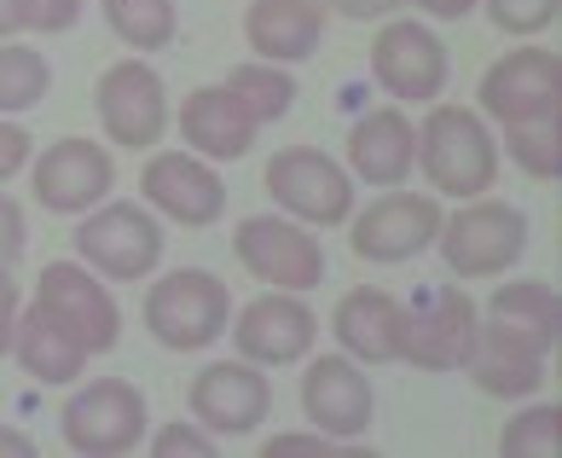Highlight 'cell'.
I'll return each mask as SVG.
<instances>
[{
	"label": "cell",
	"instance_id": "obj_6",
	"mask_svg": "<svg viewBox=\"0 0 562 458\" xmlns=\"http://www.w3.org/2000/svg\"><path fill=\"white\" fill-rule=\"evenodd\" d=\"M267 198L302 226H342L353 215V175L314 145H284L267 163Z\"/></svg>",
	"mask_w": 562,
	"mask_h": 458
},
{
	"label": "cell",
	"instance_id": "obj_31",
	"mask_svg": "<svg viewBox=\"0 0 562 458\" xmlns=\"http://www.w3.org/2000/svg\"><path fill=\"white\" fill-rule=\"evenodd\" d=\"M498 35H539L557 24L562 0H482Z\"/></svg>",
	"mask_w": 562,
	"mask_h": 458
},
{
	"label": "cell",
	"instance_id": "obj_34",
	"mask_svg": "<svg viewBox=\"0 0 562 458\" xmlns=\"http://www.w3.org/2000/svg\"><path fill=\"white\" fill-rule=\"evenodd\" d=\"M30 244V226H24V210H18V198L0 192V267H12L18 256H24Z\"/></svg>",
	"mask_w": 562,
	"mask_h": 458
},
{
	"label": "cell",
	"instance_id": "obj_5",
	"mask_svg": "<svg viewBox=\"0 0 562 458\" xmlns=\"http://www.w3.org/2000/svg\"><path fill=\"white\" fill-rule=\"evenodd\" d=\"M145 394L128 378H93L81 383L65 412H58V429H65V447L81 458H122L145 442Z\"/></svg>",
	"mask_w": 562,
	"mask_h": 458
},
{
	"label": "cell",
	"instance_id": "obj_21",
	"mask_svg": "<svg viewBox=\"0 0 562 458\" xmlns=\"http://www.w3.org/2000/svg\"><path fill=\"white\" fill-rule=\"evenodd\" d=\"M418 169V129L401 105L366 111L348 129V175L366 186H406Z\"/></svg>",
	"mask_w": 562,
	"mask_h": 458
},
{
	"label": "cell",
	"instance_id": "obj_4",
	"mask_svg": "<svg viewBox=\"0 0 562 458\" xmlns=\"http://www.w3.org/2000/svg\"><path fill=\"white\" fill-rule=\"evenodd\" d=\"M435 244H441L452 279H498L522 261L528 215L516 203H498V198H470L458 215L441 221Z\"/></svg>",
	"mask_w": 562,
	"mask_h": 458
},
{
	"label": "cell",
	"instance_id": "obj_41",
	"mask_svg": "<svg viewBox=\"0 0 562 458\" xmlns=\"http://www.w3.org/2000/svg\"><path fill=\"white\" fill-rule=\"evenodd\" d=\"M24 12H30V0H0V41H12L24 30Z\"/></svg>",
	"mask_w": 562,
	"mask_h": 458
},
{
	"label": "cell",
	"instance_id": "obj_11",
	"mask_svg": "<svg viewBox=\"0 0 562 458\" xmlns=\"http://www.w3.org/2000/svg\"><path fill=\"white\" fill-rule=\"evenodd\" d=\"M93 105H99L105 139L128 145V152H151L162 129H169V88H162V76L145 58H122V65L99 76Z\"/></svg>",
	"mask_w": 562,
	"mask_h": 458
},
{
	"label": "cell",
	"instance_id": "obj_7",
	"mask_svg": "<svg viewBox=\"0 0 562 458\" xmlns=\"http://www.w3.org/2000/svg\"><path fill=\"white\" fill-rule=\"evenodd\" d=\"M35 308L58 320L88 354H111L122 343V308L111 284L81 261H47L35 279Z\"/></svg>",
	"mask_w": 562,
	"mask_h": 458
},
{
	"label": "cell",
	"instance_id": "obj_23",
	"mask_svg": "<svg viewBox=\"0 0 562 458\" xmlns=\"http://www.w3.org/2000/svg\"><path fill=\"white\" fill-rule=\"evenodd\" d=\"M180 139L203 163H233L256 145V122L238 111V99L226 88H192L180 105Z\"/></svg>",
	"mask_w": 562,
	"mask_h": 458
},
{
	"label": "cell",
	"instance_id": "obj_16",
	"mask_svg": "<svg viewBox=\"0 0 562 458\" xmlns=\"http://www.w3.org/2000/svg\"><path fill=\"white\" fill-rule=\"evenodd\" d=\"M302 412L307 424L330 442H360L378 418V389L360 371V360L348 354H319L314 366L302 371Z\"/></svg>",
	"mask_w": 562,
	"mask_h": 458
},
{
	"label": "cell",
	"instance_id": "obj_14",
	"mask_svg": "<svg viewBox=\"0 0 562 458\" xmlns=\"http://www.w3.org/2000/svg\"><path fill=\"white\" fill-rule=\"evenodd\" d=\"M35 203L47 215H88L99 210V203L111 198V186H116V169H111V152L99 139H53L47 152L35 157Z\"/></svg>",
	"mask_w": 562,
	"mask_h": 458
},
{
	"label": "cell",
	"instance_id": "obj_13",
	"mask_svg": "<svg viewBox=\"0 0 562 458\" xmlns=\"http://www.w3.org/2000/svg\"><path fill=\"white\" fill-rule=\"evenodd\" d=\"M482 111L505 129L557 122L562 111V58L551 47H516L482 76Z\"/></svg>",
	"mask_w": 562,
	"mask_h": 458
},
{
	"label": "cell",
	"instance_id": "obj_12",
	"mask_svg": "<svg viewBox=\"0 0 562 458\" xmlns=\"http://www.w3.org/2000/svg\"><path fill=\"white\" fill-rule=\"evenodd\" d=\"M371 76L401 105H435L447 88V41L424 30L418 18H394L371 41Z\"/></svg>",
	"mask_w": 562,
	"mask_h": 458
},
{
	"label": "cell",
	"instance_id": "obj_19",
	"mask_svg": "<svg viewBox=\"0 0 562 458\" xmlns=\"http://www.w3.org/2000/svg\"><path fill=\"white\" fill-rule=\"evenodd\" d=\"M482 331L498 343H510V348H522V354H546L557 348L562 337V297L546 284V279H510V284H498L487 308H482Z\"/></svg>",
	"mask_w": 562,
	"mask_h": 458
},
{
	"label": "cell",
	"instance_id": "obj_30",
	"mask_svg": "<svg viewBox=\"0 0 562 458\" xmlns=\"http://www.w3.org/2000/svg\"><path fill=\"white\" fill-rule=\"evenodd\" d=\"M505 152L528 180H562V134L557 122H522V129H505Z\"/></svg>",
	"mask_w": 562,
	"mask_h": 458
},
{
	"label": "cell",
	"instance_id": "obj_10",
	"mask_svg": "<svg viewBox=\"0 0 562 458\" xmlns=\"http://www.w3.org/2000/svg\"><path fill=\"white\" fill-rule=\"evenodd\" d=\"M192 424H203L215 442H238V435H256L273 412V383L256 360H215L192 378Z\"/></svg>",
	"mask_w": 562,
	"mask_h": 458
},
{
	"label": "cell",
	"instance_id": "obj_22",
	"mask_svg": "<svg viewBox=\"0 0 562 458\" xmlns=\"http://www.w3.org/2000/svg\"><path fill=\"white\" fill-rule=\"evenodd\" d=\"M244 41L261 65H302L325 41V7L319 0H249Z\"/></svg>",
	"mask_w": 562,
	"mask_h": 458
},
{
	"label": "cell",
	"instance_id": "obj_8",
	"mask_svg": "<svg viewBox=\"0 0 562 458\" xmlns=\"http://www.w3.org/2000/svg\"><path fill=\"white\" fill-rule=\"evenodd\" d=\"M233 256L244 261L249 279H261L273 290H296V297H307L314 284H325L319 238L307 233L302 221H290V215H249V221H238Z\"/></svg>",
	"mask_w": 562,
	"mask_h": 458
},
{
	"label": "cell",
	"instance_id": "obj_20",
	"mask_svg": "<svg viewBox=\"0 0 562 458\" xmlns=\"http://www.w3.org/2000/svg\"><path fill=\"white\" fill-rule=\"evenodd\" d=\"M330 331H337L348 360L389 366V360H401V343H406V302L389 297L383 284H360V290H348V297L337 302Z\"/></svg>",
	"mask_w": 562,
	"mask_h": 458
},
{
	"label": "cell",
	"instance_id": "obj_15",
	"mask_svg": "<svg viewBox=\"0 0 562 458\" xmlns=\"http://www.w3.org/2000/svg\"><path fill=\"white\" fill-rule=\"evenodd\" d=\"M226 331H233L238 360H256V366H302L307 354H314V343H319V314L296 297V290H267V297L249 302Z\"/></svg>",
	"mask_w": 562,
	"mask_h": 458
},
{
	"label": "cell",
	"instance_id": "obj_2",
	"mask_svg": "<svg viewBox=\"0 0 562 458\" xmlns=\"http://www.w3.org/2000/svg\"><path fill=\"white\" fill-rule=\"evenodd\" d=\"M226 325H233V290L210 267H175L145 290V331L175 354H198L221 343Z\"/></svg>",
	"mask_w": 562,
	"mask_h": 458
},
{
	"label": "cell",
	"instance_id": "obj_28",
	"mask_svg": "<svg viewBox=\"0 0 562 458\" xmlns=\"http://www.w3.org/2000/svg\"><path fill=\"white\" fill-rule=\"evenodd\" d=\"M53 88V65L41 47H7L0 41V116L35 111Z\"/></svg>",
	"mask_w": 562,
	"mask_h": 458
},
{
	"label": "cell",
	"instance_id": "obj_39",
	"mask_svg": "<svg viewBox=\"0 0 562 458\" xmlns=\"http://www.w3.org/2000/svg\"><path fill=\"white\" fill-rule=\"evenodd\" d=\"M412 7H418L424 18H441V24H458V18H470L475 7H482V0H412Z\"/></svg>",
	"mask_w": 562,
	"mask_h": 458
},
{
	"label": "cell",
	"instance_id": "obj_25",
	"mask_svg": "<svg viewBox=\"0 0 562 458\" xmlns=\"http://www.w3.org/2000/svg\"><path fill=\"white\" fill-rule=\"evenodd\" d=\"M458 371H464L482 394H493V401H528V394L546 389V360L487 337L482 325H475V343H470V354H464V366H458Z\"/></svg>",
	"mask_w": 562,
	"mask_h": 458
},
{
	"label": "cell",
	"instance_id": "obj_35",
	"mask_svg": "<svg viewBox=\"0 0 562 458\" xmlns=\"http://www.w3.org/2000/svg\"><path fill=\"white\" fill-rule=\"evenodd\" d=\"M330 447V435L319 429H307V435H273V442H261V458H325Z\"/></svg>",
	"mask_w": 562,
	"mask_h": 458
},
{
	"label": "cell",
	"instance_id": "obj_27",
	"mask_svg": "<svg viewBox=\"0 0 562 458\" xmlns=\"http://www.w3.org/2000/svg\"><path fill=\"white\" fill-rule=\"evenodd\" d=\"M221 88L238 99V111L256 122V129L290 116V105H296V81H290V70L284 65H261V58H256V65H238Z\"/></svg>",
	"mask_w": 562,
	"mask_h": 458
},
{
	"label": "cell",
	"instance_id": "obj_26",
	"mask_svg": "<svg viewBox=\"0 0 562 458\" xmlns=\"http://www.w3.org/2000/svg\"><path fill=\"white\" fill-rule=\"evenodd\" d=\"M99 12H105L111 35L134 53H162V47H175V35H180L175 0H99Z\"/></svg>",
	"mask_w": 562,
	"mask_h": 458
},
{
	"label": "cell",
	"instance_id": "obj_9",
	"mask_svg": "<svg viewBox=\"0 0 562 458\" xmlns=\"http://www.w3.org/2000/svg\"><path fill=\"white\" fill-rule=\"evenodd\" d=\"M353 221V256L371 261V267H401L412 256H424V249L435 244V233H441V203H435L429 192H401V186H389L383 198H371Z\"/></svg>",
	"mask_w": 562,
	"mask_h": 458
},
{
	"label": "cell",
	"instance_id": "obj_32",
	"mask_svg": "<svg viewBox=\"0 0 562 458\" xmlns=\"http://www.w3.org/2000/svg\"><path fill=\"white\" fill-rule=\"evenodd\" d=\"M215 435L203 429V424H162L157 435H151V453L157 458H215Z\"/></svg>",
	"mask_w": 562,
	"mask_h": 458
},
{
	"label": "cell",
	"instance_id": "obj_17",
	"mask_svg": "<svg viewBox=\"0 0 562 458\" xmlns=\"http://www.w3.org/2000/svg\"><path fill=\"white\" fill-rule=\"evenodd\" d=\"M139 198L175 226H215L226 215V186L198 152H157L139 175Z\"/></svg>",
	"mask_w": 562,
	"mask_h": 458
},
{
	"label": "cell",
	"instance_id": "obj_38",
	"mask_svg": "<svg viewBox=\"0 0 562 458\" xmlns=\"http://www.w3.org/2000/svg\"><path fill=\"white\" fill-rule=\"evenodd\" d=\"M319 7L337 18H353V24H371V18H389L401 0H319Z\"/></svg>",
	"mask_w": 562,
	"mask_h": 458
},
{
	"label": "cell",
	"instance_id": "obj_3",
	"mask_svg": "<svg viewBox=\"0 0 562 458\" xmlns=\"http://www.w3.org/2000/svg\"><path fill=\"white\" fill-rule=\"evenodd\" d=\"M76 261L93 267L99 279H116V284H139L157 273L162 261V221L145 210V203H99V210L81 215L76 226Z\"/></svg>",
	"mask_w": 562,
	"mask_h": 458
},
{
	"label": "cell",
	"instance_id": "obj_36",
	"mask_svg": "<svg viewBox=\"0 0 562 458\" xmlns=\"http://www.w3.org/2000/svg\"><path fill=\"white\" fill-rule=\"evenodd\" d=\"M18 169H30V134L0 116V180H12Z\"/></svg>",
	"mask_w": 562,
	"mask_h": 458
},
{
	"label": "cell",
	"instance_id": "obj_37",
	"mask_svg": "<svg viewBox=\"0 0 562 458\" xmlns=\"http://www.w3.org/2000/svg\"><path fill=\"white\" fill-rule=\"evenodd\" d=\"M18 284H12V267H0V360L12 354V331H18Z\"/></svg>",
	"mask_w": 562,
	"mask_h": 458
},
{
	"label": "cell",
	"instance_id": "obj_18",
	"mask_svg": "<svg viewBox=\"0 0 562 458\" xmlns=\"http://www.w3.org/2000/svg\"><path fill=\"white\" fill-rule=\"evenodd\" d=\"M475 325H482V308H475L458 284L429 290L418 308H406L401 360L418 366V371H458L470 343H475Z\"/></svg>",
	"mask_w": 562,
	"mask_h": 458
},
{
	"label": "cell",
	"instance_id": "obj_40",
	"mask_svg": "<svg viewBox=\"0 0 562 458\" xmlns=\"http://www.w3.org/2000/svg\"><path fill=\"white\" fill-rule=\"evenodd\" d=\"M0 458H35V442H30L24 429L0 424Z\"/></svg>",
	"mask_w": 562,
	"mask_h": 458
},
{
	"label": "cell",
	"instance_id": "obj_29",
	"mask_svg": "<svg viewBox=\"0 0 562 458\" xmlns=\"http://www.w3.org/2000/svg\"><path fill=\"white\" fill-rule=\"evenodd\" d=\"M505 458H557L562 453V406H528L498 429Z\"/></svg>",
	"mask_w": 562,
	"mask_h": 458
},
{
	"label": "cell",
	"instance_id": "obj_1",
	"mask_svg": "<svg viewBox=\"0 0 562 458\" xmlns=\"http://www.w3.org/2000/svg\"><path fill=\"white\" fill-rule=\"evenodd\" d=\"M418 169L441 198H487V186L498 180V139L487 134V122L464 105H435L418 129Z\"/></svg>",
	"mask_w": 562,
	"mask_h": 458
},
{
	"label": "cell",
	"instance_id": "obj_33",
	"mask_svg": "<svg viewBox=\"0 0 562 458\" xmlns=\"http://www.w3.org/2000/svg\"><path fill=\"white\" fill-rule=\"evenodd\" d=\"M81 24V0H30V12H24V30L35 35H65Z\"/></svg>",
	"mask_w": 562,
	"mask_h": 458
},
{
	"label": "cell",
	"instance_id": "obj_24",
	"mask_svg": "<svg viewBox=\"0 0 562 458\" xmlns=\"http://www.w3.org/2000/svg\"><path fill=\"white\" fill-rule=\"evenodd\" d=\"M12 354H18V366H24L35 383H76L81 371H88V360H93V354L81 348V343H76L58 320L41 314L35 302L24 308V314H18Z\"/></svg>",
	"mask_w": 562,
	"mask_h": 458
}]
</instances>
